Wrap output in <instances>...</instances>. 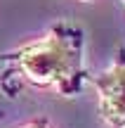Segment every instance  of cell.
I'll use <instances>...</instances> for the list:
<instances>
[{
	"label": "cell",
	"mask_w": 125,
	"mask_h": 128,
	"mask_svg": "<svg viewBox=\"0 0 125 128\" xmlns=\"http://www.w3.org/2000/svg\"><path fill=\"white\" fill-rule=\"evenodd\" d=\"M12 62L33 86H54L61 95H73L83 83V31L59 22L42 40L17 50Z\"/></svg>",
	"instance_id": "cell-1"
},
{
	"label": "cell",
	"mask_w": 125,
	"mask_h": 128,
	"mask_svg": "<svg viewBox=\"0 0 125 128\" xmlns=\"http://www.w3.org/2000/svg\"><path fill=\"white\" fill-rule=\"evenodd\" d=\"M99 90L102 114L111 126L125 128V52H121L118 62L99 78H94Z\"/></svg>",
	"instance_id": "cell-2"
},
{
	"label": "cell",
	"mask_w": 125,
	"mask_h": 128,
	"mask_svg": "<svg viewBox=\"0 0 125 128\" xmlns=\"http://www.w3.org/2000/svg\"><path fill=\"white\" fill-rule=\"evenodd\" d=\"M31 128H38V126H31Z\"/></svg>",
	"instance_id": "cell-3"
}]
</instances>
